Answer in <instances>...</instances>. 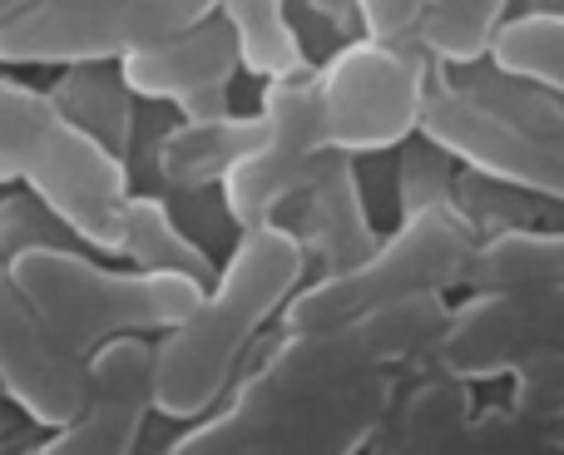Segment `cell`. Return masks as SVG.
<instances>
[{"label":"cell","instance_id":"cell-28","mask_svg":"<svg viewBox=\"0 0 564 455\" xmlns=\"http://www.w3.org/2000/svg\"><path fill=\"white\" fill-rule=\"evenodd\" d=\"M307 6L317 10L332 30H367V25H361V6H357V0H307Z\"/></svg>","mask_w":564,"mask_h":455},{"label":"cell","instance_id":"cell-23","mask_svg":"<svg viewBox=\"0 0 564 455\" xmlns=\"http://www.w3.org/2000/svg\"><path fill=\"white\" fill-rule=\"evenodd\" d=\"M456 89H466L470 99H480L486 109H496V115H506L510 124L520 129H535V134H550V139H564V99L550 95V89L530 85V79H516L506 75V69H470L460 65V75L451 79Z\"/></svg>","mask_w":564,"mask_h":455},{"label":"cell","instance_id":"cell-10","mask_svg":"<svg viewBox=\"0 0 564 455\" xmlns=\"http://www.w3.org/2000/svg\"><path fill=\"white\" fill-rule=\"evenodd\" d=\"M144 45L134 0H45L0 25V65H119Z\"/></svg>","mask_w":564,"mask_h":455},{"label":"cell","instance_id":"cell-15","mask_svg":"<svg viewBox=\"0 0 564 455\" xmlns=\"http://www.w3.org/2000/svg\"><path fill=\"white\" fill-rule=\"evenodd\" d=\"M470 426H476L470 381L426 367V377L406 397L397 391L377 431V455H466Z\"/></svg>","mask_w":564,"mask_h":455},{"label":"cell","instance_id":"cell-17","mask_svg":"<svg viewBox=\"0 0 564 455\" xmlns=\"http://www.w3.org/2000/svg\"><path fill=\"white\" fill-rule=\"evenodd\" d=\"M470 292L564 288V228H506L476 238L460 272Z\"/></svg>","mask_w":564,"mask_h":455},{"label":"cell","instance_id":"cell-31","mask_svg":"<svg viewBox=\"0 0 564 455\" xmlns=\"http://www.w3.org/2000/svg\"><path fill=\"white\" fill-rule=\"evenodd\" d=\"M550 431H555V441L564 446V421H550Z\"/></svg>","mask_w":564,"mask_h":455},{"label":"cell","instance_id":"cell-5","mask_svg":"<svg viewBox=\"0 0 564 455\" xmlns=\"http://www.w3.org/2000/svg\"><path fill=\"white\" fill-rule=\"evenodd\" d=\"M391 401V371L312 391H268L238 381L234 401L218 411V426L234 455H357L377 441Z\"/></svg>","mask_w":564,"mask_h":455},{"label":"cell","instance_id":"cell-18","mask_svg":"<svg viewBox=\"0 0 564 455\" xmlns=\"http://www.w3.org/2000/svg\"><path fill=\"white\" fill-rule=\"evenodd\" d=\"M50 99L59 105V115L69 124H79L99 149H109L115 159H129L134 144V95L119 79V65H75L50 85Z\"/></svg>","mask_w":564,"mask_h":455},{"label":"cell","instance_id":"cell-21","mask_svg":"<svg viewBox=\"0 0 564 455\" xmlns=\"http://www.w3.org/2000/svg\"><path fill=\"white\" fill-rule=\"evenodd\" d=\"M506 6L510 0H431L411 40L451 69L476 65L496 45V30L506 25Z\"/></svg>","mask_w":564,"mask_h":455},{"label":"cell","instance_id":"cell-30","mask_svg":"<svg viewBox=\"0 0 564 455\" xmlns=\"http://www.w3.org/2000/svg\"><path fill=\"white\" fill-rule=\"evenodd\" d=\"M10 431H15V411L0 407V436H10Z\"/></svg>","mask_w":564,"mask_h":455},{"label":"cell","instance_id":"cell-7","mask_svg":"<svg viewBox=\"0 0 564 455\" xmlns=\"http://www.w3.org/2000/svg\"><path fill=\"white\" fill-rule=\"evenodd\" d=\"M550 357H564V288L470 292L466 307L446 312L421 367L456 381H516Z\"/></svg>","mask_w":564,"mask_h":455},{"label":"cell","instance_id":"cell-3","mask_svg":"<svg viewBox=\"0 0 564 455\" xmlns=\"http://www.w3.org/2000/svg\"><path fill=\"white\" fill-rule=\"evenodd\" d=\"M25 302L69 357L89 361L115 337L174 332L204 302V282L178 272L99 268L75 248H30L6 262Z\"/></svg>","mask_w":564,"mask_h":455},{"label":"cell","instance_id":"cell-27","mask_svg":"<svg viewBox=\"0 0 564 455\" xmlns=\"http://www.w3.org/2000/svg\"><path fill=\"white\" fill-rule=\"evenodd\" d=\"M357 6H361V25H367V35L406 40L431 0H357Z\"/></svg>","mask_w":564,"mask_h":455},{"label":"cell","instance_id":"cell-20","mask_svg":"<svg viewBox=\"0 0 564 455\" xmlns=\"http://www.w3.org/2000/svg\"><path fill=\"white\" fill-rule=\"evenodd\" d=\"M119 252L144 272H178V278H194V282H204V288L218 278L214 258L174 224L164 198H149V194H129L124 242H119Z\"/></svg>","mask_w":564,"mask_h":455},{"label":"cell","instance_id":"cell-22","mask_svg":"<svg viewBox=\"0 0 564 455\" xmlns=\"http://www.w3.org/2000/svg\"><path fill=\"white\" fill-rule=\"evenodd\" d=\"M490 65L564 99V15L560 10H525V15L506 20L490 45Z\"/></svg>","mask_w":564,"mask_h":455},{"label":"cell","instance_id":"cell-2","mask_svg":"<svg viewBox=\"0 0 564 455\" xmlns=\"http://www.w3.org/2000/svg\"><path fill=\"white\" fill-rule=\"evenodd\" d=\"M0 184H25L69 238L99 252L124 242L129 169L99 149L79 124L59 115L50 89H30L0 75Z\"/></svg>","mask_w":564,"mask_h":455},{"label":"cell","instance_id":"cell-1","mask_svg":"<svg viewBox=\"0 0 564 455\" xmlns=\"http://www.w3.org/2000/svg\"><path fill=\"white\" fill-rule=\"evenodd\" d=\"M302 272H307V252L292 228H243L218 278L208 282L204 302L154 347L149 397H154L159 416L198 421L218 407V397L234 387V371L243 351L253 347L258 327L278 307H288Z\"/></svg>","mask_w":564,"mask_h":455},{"label":"cell","instance_id":"cell-6","mask_svg":"<svg viewBox=\"0 0 564 455\" xmlns=\"http://www.w3.org/2000/svg\"><path fill=\"white\" fill-rule=\"evenodd\" d=\"M312 79H317L322 134L332 154H387L421 134V105L431 79L421 55L401 40H351Z\"/></svg>","mask_w":564,"mask_h":455},{"label":"cell","instance_id":"cell-14","mask_svg":"<svg viewBox=\"0 0 564 455\" xmlns=\"http://www.w3.org/2000/svg\"><path fill=\"white\" fill-rule=\"evenodd\" d=\"M297 242L307 258L322 262V278H337V272L357 268L371 248H377V228H371L367 198H361L357 169L347 154H322L312 178L297 194Z\"/></svg>","mask_w":564,"mask_h":455},{"label":"cell","instance_id":"cell-9","mask_svg":"<svg viewBox=\"0 0 564 455\" xmlns=\"http://www.w3.org/2000/svg\"><path fill=\"white\" fill-rule=\"evenodd\" d=\"M263 139L258 149L224 178V204L238 228L282 224V208L302 194L317 159L327 154L322 134L317 79H273L263 89Z\"/></svg>","mask_w":564,"mask_h":455},{"label":"cell","instance_id":"cell-16","mask_svg":"<svg viewBox=\"0 0 564 455\" xmlns=\"http://www.w3.org/2000/svg\"><path fill=\"white\" fill-rule=\"evenodd\" d=\"M263 139V115H218V119H184L159 139L154 169L169 188H208L234 174Z\"/></svg>","mask_w":564,"mask_h":455},{"label":"cell","instance_id":"cell-24","mask_svg":"<svg viewBox=\"0 0 564 455\" xmlns=\"http://www.w3.org/2000/svg\"><path fill=\"white\" fill-rule=\"evenodd\" d=\"M456 159L446 149H436L431 139L411 144L401 154V174H397V188H401V218L411 214H426V208H456Z\"/></svg>","mask_w":564,"mask_h":455},{"label":"cell","instance_id":"cell-11","mask_svg":"<svg viewBox=\"0 0 564 455\" xmlns=\"http://www.w3.org/2000/svg\"><path fill=\"white\" fill-rule=\"evenodd\" d=\"M149 367H154V342H105L85 361V407L25 455H134L149 411H154Z\"/></svg>","mask_w":564,"mask_h":455},{"label":"cell","instance_id":"cell-26","mask_svg":"<svg viewBox=\"0 0 564 455\" xmlns=\"http://www.w3.org/2000/svg\"><path fill=\"white\" fill-rule=\"evenodd\" d=\"M516 411L535 421H564V357H550L516 377Z\"/></svg>","mask_w":564,"mask_h":455},{"label":"cell","instance_id":"cell-4","mask_svg":"<svg viewBox=\"0 0 564 455\" xmlns=\"http://www.w3.org/2000/svg\"><path fill=\"white\" fill-rule=\"evenodd\" d=\"M476 248V228L460 218V208H426V214L401 218V228L387 242L367 252L357 268L337 272V278H317L288 297L282 307V332H312V327H337V322L367 317L391 302L406 297H441L456 288L466 258Z\"/></svg>","mask_w":564,"mask_h":455},{"label":"cell","instance_id":"cell-25","mask_svg":"<svg viewBox=\"0 0 564 455\" xmlns=\"http://www.w3.org/2000/svg\"><path fill=\"white\" fill-rule=\"evenodd\" d=\"M65 238H69V228L35 194L0 198V262L20 258L30 248H69Z\"/></svg>","mask_w":564,"mask_h":455},{"label":"cell","instance_id":"cell-12","mask_svg":"<svg viewBox=\"0 0 564 455\" xmlns=\"http://www.w3.org/2000/svg\"><path fill=\"white\" fill-rule=\"evenodd\" d=\"M0 391L20 416L50 431H59L85 407V361L50 337L6 262H0Z\"/></svg>","mask_w":564,"mask_h":455},{"label":"cell","instance_id":"cell-13","mask_svg":"<svg viewBox=\"0 0 564 455\" xmlns=\"http://www.w3.org/2000/svg\"><path fill=\"white\" fill-rule=\"evenodd\" d=\"M238 45L234 30L218 20H204L198 30L164 45H144L134 55L119 59V79L129 85V95L139 99H164L184 119H218L234 115L228 109V85L238 75Z\"/></svg>","mask_w":564,"mask_h":455},{"label":"cell","instance_id":"cell-8","mask_svg":"<svg viewBox=\"0 0 564 455\" xmlns=\"http://www.w3.org/2000/svg\"><path fill=\"white\" fill-rule=\"evenodd\" d=\"M421 139L446 149L460 169L480 178L510 184L520 194L560 198L564 204V139L535 134V129L510 124L506 115L486 109L456 89L451 79H436L421 105Z\"/></svg>","mask_w":564,"mask_h":455},{"label":"cell","instance_id":"cell-19","mask_svg":"<svg viewBox=\"0 0 564 455\" xmlns=\"http://www.w3.org/2000/svg\"><path fill=\"white\" fill-rule=\"evenodd\" d=\"M218 15L234 30L238 65L248 75H258L263 85L307 75V55H302V40L288 20V0H224Z\"/></svg>","mask_w":564,"mask_h":455},{"label":"cell","instance_id":"cell-29","mask_svg":"<svg viewBox=\"0 0 564 455\" xmlns=\"http://www.w3.org/2000/svg\"><path fill=\"white\" fill-rule=\"evenodd\" d=\"M30 6H45V0H0V25H6L10 15H20V10H30Z\"/></svg>","mask_w":564,"mask_h":455}]
</instances>
